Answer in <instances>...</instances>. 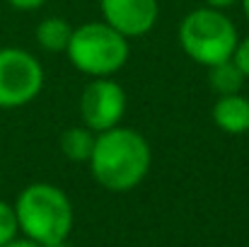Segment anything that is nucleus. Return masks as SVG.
I'll return each mask as SVG.
<instances>
[{
    "label": "nucleus",
    "instance_id": "dca6fc26",
    "mask_svg": "<svg viewBox=\"0 0 249 247\" xmlns=\"http://www.w3.org/2000/svg\"><path fill=\"white\" fill-rule=\"evenodd\" d=\"M235 2H240V0H206V5H211V7H218V10L232 7Z\"/></svg>",
    "mask_w": 249,
    "mask_h": 247
},
{
    "label": "nucleus",
    "instance_id": "39448f33",
    "mask_svg": "<svg viewBox=\"0 0 249 247\" xmlns=\"http://www.w3.org/2000/svg\"><path fill=\"white\" fill-rule=\"evenodd\" d=\"M41 61L19 46L0 49V109H19L34 102L44 90Z\"/></svg>",
    "mask_w": 249,
    "mask_h": 247
},
{
    "label": "nucleus",
    "instance_id": "6e6552de",
    "mask_svg": "<svg viewBox=\"0 0 249 247\" xmlns=\"http://www.w3.org/2000/svg\"><path fill=\"white\" fill-rule=\"evenodd\" d=\"M213 124L228 136H242L249 131V99L242 92L220 95L211 109Z\"/></svg>",
    "mask_w": 249,
    "mask_h": 247
},
{
    "label": "nucleus",
    "instance_id": "0eeeda50",
    "mask_svg": "<svg viewBox=\"0 0 249 247\" xmlns=\"http://www.w3.org/2000/svg\"><path fill=\"white\" fill-rule=\"evenodd\" d=\"M102 19L126 39L145 37L160 17L158 0H99Z\"/></svg>",
    "mask_w": 249,
    "mask_h": 247
},
{
    "label": "nucleus",
    "instance_id": "9b49d317",
    "mask_svg": "<svg viewBox=\"0 0 249 247\" xmlns=\"http://www.w3.org/2000/svg\"><path fill=\"white\" fill-rule=\"evenodd\" d=\"M208 82H211V87L218 97L220 95H235V92H242L247 76L240 71V66L232 58H228V61L208 68Z\"/></svg>",
    "mask_w": 249,
    "mask_h": 247
},
{
    "label": "nucleus",
    "instance_id": "2eb2a0df",
    "mask_svg": "<svg viewBox=\"0 0 249 247\" xmlns=\"http://www.w3.org/2000/svg\"><path fill=\"white\" fill-rule=\"evenodd\" d=\"M2 247H44V245H39V243H34L29 238H15V240H10L7 245H2Z\"/></svg>",
    "mask_w": 249,
    "mask_h": 247
},
{
    "label": "nucleus",
    "instance_id": "f8f14e48",
    "mask_svg": "<svg viewBox=\"0 0 249 247\" xmlns=\"http://www.w3.org/2000/svg\"><path fill=\"white\" fill-rule=\"evenodd\" d=\"M17 233H19V223H17L15 206L0 199V247L15 240Z\"/></svg>",
    "mask_w": 249,
    "mask_h": 247
},
{
    "label": "nucleus",
    "instance_id": "f257e3e1",
    "mask_svg": "<svg viewBox=\"0 0 249 247\" xmlns=\"http://www.w3.org/2000/svg\"><path fill=\"white\" fill-rule=\"evenodd\" d=\"M87 165L99 187L114 194H124L136 189L148 177L153 151L141 131L119 124L109 131L97 133Z\"/></svg>",
    "mask_w": 249,
    "mask_h": 247
},
{
    "label": "nucleus",
    "instance_id": "20e7f679",
    "mask_svg": "<svg viewBox=\"0 0 249 247\" xmlns=\"http://www.w3.org/2000/svg\"><path fill=\"white\" fill-rule=\"evenodd\" d=\"M66 56L73 68L89 78H111L126 66L131 56V44L104 19L85 22L80 27H73Z\"/></svg>",
    "mask_w": 249,
    "mask_h": 247
},
{
    "label": "nucleus",
    "instance_id": "a211bd4d",
    "mask_svg": "<svg viewBox=\"0 0 249 247\" xmlns=\"http://www.w3.org/2000/svg\"><path fill=\"white\" fill-rule=\"evenodd\" d=\"M46 247H68V243H56V245H46Z\"/></svg>",
    "mask_w": 249,
    "mask_h": 247
},
{
    "label": "nucleus",
    "instance_id": "f3484780",
    "mask_svg": "<svg viewBox=\"0 0 249 247\" xmlns=\"http://www.w3.org/2000/svg\"><path fill=\"white\" fill-rule=\"evenodd\" d=\"M240 5H242V10H245V15H247V19H249V0H240Z\"/></svg>",
    "mask_w": 249,
    "mask_h": 247
},
{
    "label": "nucleus",
    "instance_id": "1a4fd4ad",
    "mask_svg": "<svg viewBox=\"0 0 249 247\" xmlns=\"http://www.w3.org/2000/svg\"><path fill=\"white\" fill-rule=\"evenodd\" d=\"M36 44L49 54H66L68 41L73 37V24L66 17H46L36 24Z\"/></svg>",
    "mask_w": 249,
    "mask_h": 247
},
{
    "label": "nucleus",
    "instance_id": "7ed1b4c3",
    "mask_svg": "<svg viewBox=\"0 0 249 247\" xmlns=\"http://www.w3.org/2000/svg\"><path fill=\"white\" fill-rule=\"evenodd\" d=\"M177 39L181 51L194 63L211 68L215 63L232 58L240 41V32L223 10L203 5L181 17Z\"/></svg>",
    "mask_w": 249,
    "mask_h": 247
},
{
    "label": "nucleus",
    "instance_id": "f03ea898",
    "mask_svg": "<svg viewBox=\"0 0 249 247\" xmlns=\"http://www.w3.org/2000/svg\"><path fill=\"white\" fill-rule=\"evenodd\" d=\"M15 213L19 233L44 247L66 243L75 223L68 194L49 182H34L24 187L15 201Z\"/></svg>",
    "mask_w": 249,
    "mask_h": 247
},
{
    "label": "nucleus",
    "instance_id": "423d86ee",
    "mask_svg": "<svg viewBox=\"0 0 249 247\" xmlns=\"http://www.w3.org/2000/svg\"><path fill=\"white\" fill-rule=\"evenodd\" d=\"M126 114V90L114 78H92L80 95V116L94 133L121 124Z\"/></svg>",
    "mask_w": 249,
    "mask_h": 247
},
{
    "label": "nucleus",
    "instance_id": "9d476101",
    "mask_svg": "<svg viewBox=\"0 0 249 247\" xmlns=\"http://www.w3.org/2000/svg\"><path fill=\"white\" fill-rule=\"evenodd\" d=\"M94 138L97 133L87 126H68L61 133V153L66 155V160L71 163H87L94 148Z\"/></svg>",
    "mask_w": 249,
    "mask_h": 247
},
{
    "label": "nucleus",
    "instance_id": "ddd939ff",
    "mask_svg": "<svg viewBox=\"0 0 249 247\" xmlns=\"http://www.w3.org/2000/svg\"><path fill=\"white\" fill-rule=\"evenodd\" d=\"M232 61L240 66V71L247 76V80H249V37L237 41V49H235V54H232Z\"/></svg>",
    "mask_w": 249,
    "mask_h": 247
},
{
    "label": "nucleus",
    "instance_id": "4468645a",
    "mask_svg": "<svg viewBox=\"0 0 249 247\" xmlns=\"http://www.w3.org/2000/svg\"><path fill=\"white\" fill-rule=\"evenodd\" d=\"M10 7L15 10H22V12H32V10H39L46 0H5Z\"/></svg>",
    "mask_w": 249,
    "mask_h": 247
}]
</instances>
